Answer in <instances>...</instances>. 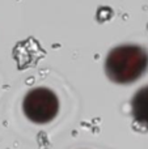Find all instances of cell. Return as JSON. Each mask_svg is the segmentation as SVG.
<instances>
[{"label":"cell","instance_id":"3957f363","mask_svg":"<svg viewBox=\"0 0 148 149\" xmlns=\"http://www.w3.org/2000/svg\"><path fill=\"white\" fill-rule=\"evenodd\" d=\"M133 115L135 122L148 127V85L142 88L133 98L131 102Z\"/></svg>","mask_w":148,"mask_h":149},{"label":"cell","instance_id":"6da1fadb","mask_svg":"<svg viewBox=\"0 0 148 149\" xmlns=\"http://www.w3.org/2000/svg\"><path fill=\"white\" fill-rule=\"evenodd\" d=\"M148 68V54L136 45H123L113 49L105 60V71L112 81L130 84Z\"/></svg>","mask_w":148,"mask_h":149},{"label":"cell","instance_id":"7a4b0ae2","mask_svg":"<svg viewBox=\"0 0 148 149\" xmlns=\"http://www.w3.org/2000/svg\"><path fill=\"white\" fill-rule=\"evenodd\" d=\"M22 110L29 120L43 124L57 116L59 101L55 93L47 88H34L24 98Z\"/></svg>","mask_w":148,"mask_h":149}]
</instances>
